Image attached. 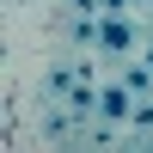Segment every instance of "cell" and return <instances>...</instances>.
I'll list each match as a JSON object with an SVG mask.
<instances>
[{
	"label": "cell",
	"mask_w": 153,
	"mask_h": 153,
	"mask_svg": "<svg viewBox=\"0 0 153 153\" xmlns=\"http://www.w3.org/2000/svg\"><path fill=\"white\" fill-rule=\"evenodd\" d=\"M98 110H104L110 123H123L135 110V92H129V86H104V92H98Z\"/></svg>",
	"instance_id": "2"
},
{
	"label": "cell",
	"mask_w": 153,
	"mask_h": 153,
	"mask_svg": "<svg viewBox=\"0 0 153 153\" xmlns=\"http://www.w3.org/2000/svg\"><path fill=\"white\" fill-rule=\"evenodd\" d=\"M129 123H135V129H153V104H135V110H129Z\"/></svg>",
	"instance_id": "3"
},
{
	"label": "cell",
	"mask_w": 153,
	"mask_h": 153,
	"mask_svg": "<svg viewBox=\"0 0 153 153\" xmlns=\"http://www.w3.org/2000/svg\"><path fill=\"white\" fill-rule=\"evenodd\" d=\"M98 43H104V55H123V49L135 43V31L117 19V12H104V25H98Z\"/></svg>",
	"instance_id": "1"
},
{
	"label": "cell",
	"mask_w": 153,
	"mask_h": 153,
	"mask_svg": "<svg viewBox=\"0 0 153 153\" xmlns=\"http://www.w3.org/2000/svg\"><path fill=\"white\" fill-rule=\"evenodd\" d=\"M98 6H104V12H123V6H129V0H98Z\"/></svg>",
	"instance_id": "4"
}]
</instances>
